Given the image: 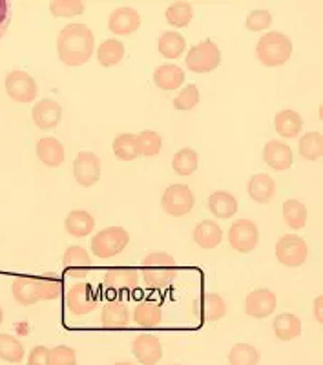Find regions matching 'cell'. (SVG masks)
Here are the masks:
<instances>
[{"instance_id": "bcb514c9", "label": "cell", "mask_w": 323, "mask_h": 365, "mask_svg": "<svg viewBox=\"0 0 323 365\" xmlns=\"http://www.w3.org/2000/svg\"><path fill=\"white\" fill-rule=\"evenodd\" d=\"M28 365H50V349L44 345H37L31 349Z\"/></svg>"}, {"instance_id": "4316f807", "label": "cell", "mask_w": 323, "mask_h": 365, "mask_svg": "<svg viewBox=\"0 0 323 365\" xmlns=\"http://www.w3.org/2000/svg\"><path fill=\"white\" fill-rule=\"evenodd\" d=\"M64 227H66V232L70 236L84 237L93 232L96 220L86 210H71L66 216V220H64Z\"/></svg>"}, {"instance_id": "83f0119b", "label": "cell", "mask_w": 323, "mask_h": 365, "mask_svg": "<svg viewBox=\"0 0 323 365\" xmlns=\"http://www.w3.org/2000/svg\"><path fill=\"white\" fill-rule=\"evenodd\" d=\"M247 190L256 203H269L276 194V181L267 174H256L250 178Z\"/></svg>"}, {"instance_id": "74e56055", "label": "cell", "mask_w": 323, "mask_h": 365, "mask_svg": "<svg viewBox=\"0 0 323 365\" xmlns=\"http://www.w3.org/2000/svg\"><path fill=\"white\" fill-rule=\"evenodd\" d=\"M299 154L307 161H318L323 155V137L319 132H309L299 141Z\"/></svg>"}, {"instance_id": "7dc6e473", "label": "cell", "mask_w": 323, "mask_h": 365, "mask_svg": "<svg viewBox=\"0 0 323 365\" xmlns=\"http://www.w3.org/2000/svg\"><path fill=\"white\" fill-rule=\"evenodd\" d=\"M9 22H11V13H9V2L0 0V38L4 37L6 29H8Z\"/></svg>"}, {"instance_id": "f6af8a7d", "label": "cell", "mask_w": 323, "mask_h": 365, "mask_svg": "<svg viewBox=\"0 0 323 365\" xmlns=\"http://www.w3.org/2000/svg\"><path fill=\"white\" fill-rule=\"evenodd\" d=\"M270 24H272V15L267 9H254L247 17V29L250 31H263L269 29Z\"/></svg>"}, {"instance_id": "6da1fadb", "label": "cell", "mask_w": 323, "mask_h": 365, "mask_svg": "<svg viewBox=\"0 0 323 365\" xmlns=\"http://www.w3.org/2000/svg\"><path fill=\"white\" fill-rule=\"evenodd\" d=\"M96 37L86 24H68L57 37V53L66 66H83L93 55Z\"/></svg>"}, {"instance_id": "d4e9b609", "label": "cell", "mask_w": 323, "mask_h": 365, "mask_svg": "<svg viewBox=\"0 0 323 365\" xmlns=\"http://www.w3.org/2000/svg\"><path fill=\"white\" fill-rule=\"evenodd\" d=\"M274 128L285 139H294L303 128V119L294 110H282L274 117Z\"/></svg>"}, {"instance_id": "d6a6232c", "label": "cell", "mask_w": 323, "mask_h": 365, "mask_svg": "<svg viewBox=\"0 0 323 365\" xmlns=\"http://www.w3.org/2000/svg\"><path fill=\"white\" fill-rule=\"evenodd\" d=\"M166 22L174 28H185L192 22L194 19V8H192L190 2H185V0H178L174 4H170L166 8Z\"/></svg>"}, {"instance_id": "5bb4252c", "label": "cell", "mask_w": 323, "mask_h": 365, "mask_svg": "<svg viewBox=\"0 0 323 365\" xmlns=\"http://www.w3.org/2000/svg\"><path fill=\"white\" fill-rule=\"evenodd\" d=\"M276 303L278 299L274 292H270L269 289H256L245 299V311L252 318H267L276 311Z\"/></svg>"}, {"instance_id": "f907efd6", "label": "cell", "mask_w": 323, "mask_h": 365, "mask_svg": "<svg viewBox=\"0 0 323 365\" xmlns=\"http://www.w3.org/2000/svg\"><path fill=\"white\" fill-rule=\"evenodd\" d=\"M116 365H133V364H130V361H119V364H116Z\"/></svg>"}, {"instance_id": "60d3db41", "label": "cell", "mask_w": 323, "mask_h": 365, "mask_svg": "<svg viewBox=\"0 0 323 365\" xmlns=\"http://www.w3.org/2000/svg\"><path fill=\"white\" fill-rule=\"evenodd\" d=\"M37 285L41 299H55L63 292V279L57 274H44L42 278H37Z\"/></svg>"}, {"instance_id": "ac0fdd59", "label": "cell", "mask_w": 323, "mask_h": 365, "mask_svg": "<svg viewBox=\"0 0 323 365\" xmlns=\"http://www.w3.org/2000/svg\"><path fill=\"white\" fill-rule=\"evenodd\" d=\"M263 161L274 168V170H287L294 163V155H292V148L283 141H269L263 146Z\"/></svg>"}, {"instance_id": "816d5d0a", "label": "cell", "mask_w": 323, "mask_h": 365, "mask_svg": "<svg viewBox=\"0 0 323 365\" xmlns=\"http://www.w3.org/2000/svg\"><path fill=\"white\" fill-rule=\"evenodd\" d=\"M172 365H179V364H172Z\"/></svg>"}, {"instance_id": "4dcf8cb0", "label": "cell", "mask_w": 323, "mask_h": 365, "mask_svg": "<svg viewBox=\"0 0 323 365\" xmlns=\"http://www.w3.org/2000/svg\"><path fill=\"white\" fill-rule=\"evenodd\" d=\"M123 57H125V44L117 38H108L97 50V61L104 68L117 66L123 61Z\"/></svg>"}, {"instance_id": "e575fe53", "label": "cell", "mask_w": 323, "mask_h": 365, "mask_svg": "<svg viewBox=\"0 0 323 365\" xmlns=\"http://www.w3.org/2000/svg\"><path fill=\"white\" fill-rule=\"evenodd\" d=\"M198 163H199V155L195 150L192 148H181L178 154L174 155L172 159V168L175 170L178 175H192L195 170H198Z\"/></svg>"}, {"instance_id": "c3c4849f", "label": "cell", "mask_w": 323, "mask_h": 365, "mask_svg": "<svg viewBox=\"0 0 323 365\" xmlns=\"http://www.w3.org/2000/svg\"><path fill=\"white\" fill-rule=\"evenodd\" d=\"M314 316L318 324H323V296L314 299Z\"/></svg>"}, {"instance_id": "8992f818", "label": "cell", "mask_w": 323, "mask_h": 365, "mask_svg": "<svg viewBox=\"0 0 323 365\" xmlns=\"http://www.w3.org/2000/svg\"><path fill=\"white\" fill-rule=\"evenodd\" d=\"M276 257L282 265L289 269H298L309 257V247L303 237L296 234H285L276 243Z\"/></svg>"}, {"instance_id": "e0dca14e", "label": "cell", "mask_w": 323, "mask_h": 365, "mask_svg": "<svg viewBox=\"0 0 323 365\" xmlns=\"http://www.w3.org/2000/svg\"><path fill=\"white\" fill-rule=\"evenodd\" d=\"M31 117H34V123L41 130H53L63 120V108L55 101L42 99L34 106Z\"/></svg>"}, {"instance_id": "ab89813d", "label": "cell", "mask_w": 323, "mask_h": 365, "mask_svg": "<svg viewBox=\"0 0 323 365\" xmlns=\"http://www.w3.org/2000/svg\"><path fill=\"white\" fill-rule=\"evenodd\" d=\"M137 143H139V152L146 158L158 155L163 148V139L158 132L153 130H145V132L137 133Z\"/></svg>"}, {"instance_id": "1f68e13d", "label": "cell", "mask_w": 323, "mask_h": 365, "mask_svg": "<svg viewBox=\"0 0 323 365\" xmlns=\"http://www.w3.org/2000/svg\"><path fill=\"white\" fill-rule=\"evenodd\" d=\"M113 154L121 161H133L141 155L139 152V143H137L135 133H121L113 141Z\"/></svg>"}, {"instance_id": "5b68a950", "label": "cell", "mask_w": 323, "mask_h": 365, "mask_svg": "<svg viewBox=\"0 0 323 365\" xmlns=\"http://www.w3.org/2000/svg\"><path fill=\"white\" fill-rule=\"evenodd\" d=\"M185 61L192 73H210L221 64V51L212 41H203L190 48Z\"/></svg>"}, {"instance_id": "7402d4cb", "label": "cell", "mask_w": 323, "mask_h": 365, "mask_svg": "<svg viewBox=\"0 0 323 365\" xmlns=\"http://www.w3.org/2000/svg\"><path fill=\"white\" fill-rule=\"evenodd\" d=\"M194 241L205 250L215 249L223 241V230H221V227L215 221L205 220L195 225Z\"/></svg>"}, {"instance_id": "f1b7e54d", "label": "cell", "mask_w": 323, "mask_h": 365, "mask_svg": "<svg viewBox=\"0 0 323 365\" xmlns=\"http://www.w3.org/2000/svg\"><path fill=\"white\" fill-rule=\"evenodd\" d=\"M208 208H210V212L215 217H220V220H230V217H234V214L237 212V200L232 194H228V192H214V194L208 197Z\"/></svg>"}, {"instance_id": "603a6c76", "label": "cell", "mask_w": 323, "mask_h": 365, "mask_svg": "<svg viewBox=\"0 0 323 365\" xmlns=\"http://www.w3.org/2000/svg\"><path fill=\"white\" fill-rule=\"evenodd\" d=\"M11 292L15 302L29 307V305H35V303L41 302V294H39V285L37 278H26V276H19L15 278L11 285Z\"/></svg>"}, {"instance_id": "ee69618b", "label": "cell", "mask_w": 323, "mask_h": 365, "mask_svg": "<svg viewBox=\"0 0 323 365\" xmlns=\"http://www.w3.org/2000/svg\"><path fill=\"white\" fill-rule=\"evenodd\" d=\"M50 365H77V351L68 345L50 349Z\"/></svg>"}, {"instance_id": "ba28073f", "label": "cell", "mask_w": 323, "mask_h": 365, "mask_svg": "<svg viewBox=\"0 0 323 365\" xmlns=\"http://www.w3.org/2000/svg\"><path fill=\"white\" fill-rule=\"evenodd\" d=\"M64 302H66L68 311L73 312L75 316H84L88 312L96 311L99 299H97V294L88 283L79 282L73 283L68 289L66 294H64Z\"/></svg>"}, {"instance_id": "7c38bea8", "label": "cell", "mask_w": 323, "mask_h": 365, "mask_svg": "<svg viewBox=\"0 0 323 365\" xmlns=\"http://www.w3.org/2000/svg\"><path fill=\"white\" fill-rule=\"evenodd\" d=\"M132 351L141 365H155L163 358L161 340L153 334H139L133 338Z\"/></svg>"}, {"instance_id": "9a60e30c", "label": "cell", "mask_w": 323, "mask_h": 365, "mask_svg": "<svg viewBox=\"0 0 323 365\" xmlns=\"http://www.w3.org/2000/svg\"><path fill=\"white\" fill-rule=\"evenodd\" d=\"M192 312L201 322H215L221 319L227 314V305L225 299L217 294H203L199 296L194 303H192Z\"/></svg>"}, {"instance_id": "681fc988", "label": "cell", "mask_w": 323, "mask_h": 365, "mask_svg": "<svg viewBox=\"0 0 323 365\" xmlns=\"http://www.w3.org/2000/svg\"><path fill=\"white\" fill-rule=\"evenodd\" d=\"M2 322H4V311L0 307V325H2Z\"/></svg>"}, {"instance_id": "d590c367", "label": "cell", "mask_w": 323, "mask_h": 365, "mask_svg": "<svg viewBox=\"0 0 323 365\" xmlns=\"http://www.w3.org/2000/svg\"><path fill=\"white\" fill-rule=\"evenodd\" d=\"M307 207L298 200H289L283 203V217L285 223L289 225L292 230H299L307 225Z\"/></svg>"}, {"instance_id": "b9f144b4", "label": "cell", "mask_w": 323, "mask_h": 365, "mask_svg": "<svg viewBox=\"0 0 323 365\" xmlns=\"http://www.w3.org/2000/svg\"><path fill=\"white\" fill-rule=\"evenodd\" d=\"M50 11L53 17H77L84 13V4L81 0H51Z\"/></svg>"}, {"instance_id": "3957f363", "label": "cell", "mask_w": 323, "mask_h": 365, "mask_svg": "<svg viewBox=\"0 0 323 365\" xmlns=\"http://www.w3.org/2000/svg\"><path fill=\"white\" fill-rule=\"evenodd\" d=\"M292 41L280 31H267L256 44V55L261 64L269 68H278L289 63L292 57Z\"/></svg>"}, {"instance_id": "484cf974", "label": "cell", "mask_w": 323, "mask_h": 365, "mask_svg": "<svg viewBox=\"0 0 323 365\" xmlns=\"http://www.w3.org/2000/svg\"><path fill=\"white\" fill-rule=\"evenodd\" d=\"M133 322L141 329H155L163 322L161 305L155 302H141L137 303L133 311Z\"/></svg>"}, {"instance_id": "cb8c5ba5", "label": "cell", "mask_w": 323, "mask_h": 365, "mask_svg": "<svg viewBox=\"0 0 323 365\" xmlns=\"http://www.w3.org/2000/svg\"><path fill=\"white\" fill-rule=\"evenodd\" d=\"M153 81H155V86L165 91L178 90L185 83V71L178 64H163L153 71Z\"/></svg>"}, {"instance_id": "4fadbf2b", "label": "cell", "mask_w": 323, "mask_h": 365, "mask_svg": "<svg viewBox=\"0 0 323 365\" xmlns=\"http://www.w3.org/2000/svg\"><path fill=\"white\" fill-rule=\"evenodd\" d=\"M73 175L79 185L91 187L101 179V159L91 152H81L73 163Z\"/></svg>"}, {"instance_id": "44dd1931", "label": "cell", "mask_w": 323, "mask_h": 365, "mask_svg": "<svg viewBox=\"0 0 323 365\" xmlns=\"http://www.w3.org/2000/svg\"><path fill=\"white\" fill-rule=\"evenodd\" d=\"M37 158L42 165L46 166H61L66 158L63 143L55 139V137H42L41 141L37 143Z\"/></svg>"}, {"instance_id": "836d02e7", "label": "cell", "mask_w": 323, "mask_h": 365, "mask_svg": "<svg viewBox=\"0 0 323 365\" xmlns=\"http://www.w3.org/2000/svg\"><path fill=\"white\" fill-rule=\"evenodd\" d=\"M187 48V41L178 31H165L159 38V51L165 58H179Z\"/></svg>"}, {"instance_id": "8d00e7d4", "label": "cell", "mask_w": 323, "mask_h": 365, "mask_svg": "<svg viewBox=\"0 0 323 365\" xmlns=\"http://www.w3.org/2000/svg\"><path fill=\"white\" fill-rule=\"evenodd\" d=\"M24 358V345L11 334H0V360L21 364Z\"/></svg>"}, {"instance_id": "7bdbcfd3", "label": "cell", "mask_w": 323, "mask_h": 365, "mask_svg": "<svg viewBox=\"0 0 323 365\" xmlns=\"http://www.w3.org/2000/svg\"><path fill=\"white\" fill-rule=\"evenodd\" d=\"M199 103V90L195 84H188L187 88H183L179 91V96L174 99V108L175 110H192L195 108Z\"/></svg>"}, {"instance_id": "7a4b0ae2", "label": "cell", "mask_w": 323, "mask_h": 365, "mask_svg": "<svg viewBox=\"0 0 323 365\" xmlns=\"http://www.w3.org/2000/svg\"><path fill=\"white\" fill-rule=\"evenodd\" d=\"M141 278L150 291H165L178 278L175 259L166 252H152L143 259Z\"/></svg>"}, {"instance_id": "52a82bcc", "label": "cell", "mask_w": 323, "mask_h": 365, "mask_svg": "<svg viewBox=\"0 0 323 365\" xmlns=\"http://www.w3.org/2000/svg\"><path fill=\"white\" fill-rule=\"evenodd\" d=\"M163 210L170 216L181 217L190 214L195 205V195L188 185H172L161 197Z\"/></svg>"}, {"instance_id": "ffe728a7", "label": "cell", "mask_w": 323, "mask_h": 365, "mask_svg": "<svg viewBox=\"0 0 323 365\" xmlns=\"http://www.w3.org/2000/svg\"><path fill=\"white\" fill-rule=\"evenodd\" d=\"M101 324L104 329H125L130 325V311L126 307V303L117 302H106L103 305V312H101Z\"/></svg>"}, {"instance_id": "30bf717a", "label": "cell", "mask_w": 323, "mask_h": 365, "mask_svg": "<svg viewBox=\"0 0 323 365\" xmlns=\"http://www.w3.org/2000/svg\"><path fill=\"white\" fill-rule=\"evenodd\" d=\"M6 91L15 103H31L39 93L35 79L26 71H11L6 77Z\"/></svg>"}, {"instance_id": "2e32d148", "label": "cell", "mask_w": 323, "mask_h": 365, "mask_svg": "<svg viewBox=\"0 0 323 365\" xmlns=\"http://www.w3.org/2000/svg\"><path fill=\"white\" fill-rule=\"evenodd\" d=\"M141 26V17L133 8H117L108 19V29L113 35H132Z\"/></svg>"}, {"instance_id": "8fae6325", "label": "cell", "mask_w": 323, "mask_h": 365, "mask_svg": "<svg viewBox=\"0 0 323 365\" xmlns=\"http://www.w3.org/2000/svg\"><path fill=\"white\" fill-rule=\"evenodd\" d=\"M139 278H141V274L133 267H116L104 274L103 287L106 291L130 292L139 287Z\"/></svg>"}, {"instance_id": "9c48e42d", "label": "cell", "mask_w": 323, "mask_h": 365, "mask_svg": "<svg viewBox=\"0 0 323 365\" xmlns=\"http://www.w3.org/2000/svg\"><path fill=\"white\" fill-rule=\"evenodd\" d=\"M228 241L234 250L241 254L252 252L260 241V230L250 220H237L228 230Z\"/></svg>"}, {"instance_id": "f35d334b", "label": "cell", "mask_w": 323, "mask_h": 365, "mask_svg": "<svg viewBox=\"0 0 323 365\" xmlns=\"http://www.w3.org/2000/svg\"><path fill=\"white\" fill-rule=\"evenodd\" d=\"M228 361L230 365H257L260 353L256 347L249 344H236L228 353Z\"/></svg>"}, {"instance_id": "277c9868", "label": "cell", "mask_w": 323, "mask_h": 365, "mask_svg": "<svg viewBox=\"0 0 323 365\" xmlns=\"http://www.w3.org/2000/svg\"><path fill=\"white\" fill-rule=\"evenodd\" d=\"M130 243V234L123 227H108L91 237V252L101 259L121 254Z\"/></svg>"}, {"instance_id": "f546056e", "label": "cell", "mask_w": 323, "mask_h": 365, "mask_svg": "<svg viewBox=\"0 0 323 365\" xmlns=\"http://www.w3.org/2000/svg\"><path fill=\"white\" fill-rule=\"evenodd\" d=\"M272 327L278 340L282 341L294 340V338H298L302 334V322L292 312H283V314H280L278 318L274 319Z\"/></svg>"}, {"instance_id": "d6986e66", "label": "cell", "mask_w": 323, "mask_h": 365, "mask_svg": "<svg viewBox=\"0 0 323 365\" xmlns=\"http://www.w3.org/2000/svg\"><path fill=\"white\" fill-rule=\"evenodd\" d=\"M64 276L68 278H86L91 259L83 247H68L63 256Z\"/></svg>"}]
</instances>
